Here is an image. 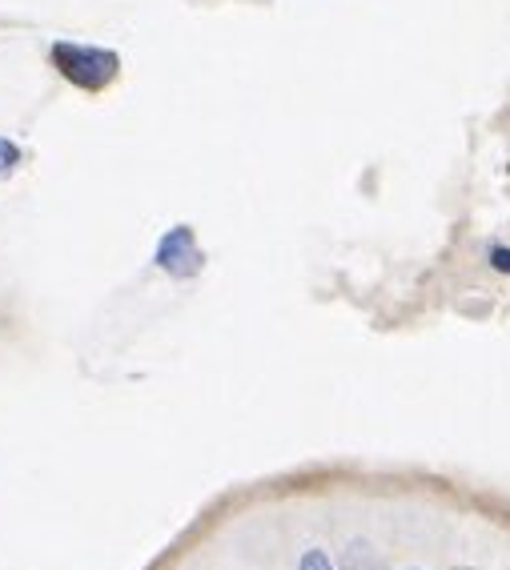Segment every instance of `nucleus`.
I'll return each instance as SVG.
<instances>
[{"label": "nucleus", "mask_w": 510, "mask_h": 570, "mask_svg": "<svg viewBox=\"0 0 510 570\" xmlns=\"http://www.w3.org/2000/svg\"><path fill=\"white\" fill-rule=\"evenodd\" d=\"M52 65L61 69L65 81H72L77 89L101 92L105 85H112L117 69H121V57L112 49H92V45H52Z\"/></svg>", "instance_id": "obj_1"}, {"label": "nucleus", "mask_w": 510, "mask_h": 570, "mask_svg": "<svg viewBox=\"0 0 510 570\" xmlns=\"http://www.w3.org/2000/svg\"><path fill=\"white\" fill-rule=\"evenodd\" d=\"M157 265L174 277L202 274L205 257H202V249H197V237L189 225H177V229H169V234L161 237V245H157Z\"/></svg>", "instance_id": "obj_2"}, {"label": "nucleus", "mask_w": 510, "mask_h": 570, "mask_svg": "<svg viewBox=\"0 0 510 570\" xmlns=\"http://www.w3.org/2000/svg\"><path fill=\"white\" fill-rule=\"evenodd\" d=\"M342 570H386L377 562V554L366 547V542H350L346 559H342Z\"/></svg>", "instance_id": "obj_3"}, {"label": "nucleus", "mask_w": 510, "mask_h": 570, "mask_svg": "<svg viewBox=\"0 0 510 570\" xmlns=\"http://www.w3.org/2000/svg\"><path fill=\"white\" fill-rule=\"evenodd\" d=\"M17 165H21V145L9 141V137H0V181L17 174Z\"/></svg>", "instance_id": "obj_4"}, {"label": "nucleus", "mask_w": 510, "mask_h": 570, "mask_svg": "<svg viewBox=\"0 0 510 570\" xmlns=\"http://www.w3.org/2000/svg\"><path fill=\"white\" fill-rule=\"evenodd\" d=\"M297 570H334V562H330V554L326 550H306L302 559H297Z\"/></svg>", "instance_id": "obj_5"}, {"label": "nucleus", "mask_w": 510, "mask_h": 570, "mask_svg": "<svg viewBox=\"0 0 510 570\" xmlns=\"http://www.w3.org/2000/svg\"><path fill=\"white\" fill-rule=\"evenodd\" d=\"M490 265H494L499 274H510V249L507 245H494V249H490Z\"/></svg>", "instance_id": "obj_6"}]
</instances>
